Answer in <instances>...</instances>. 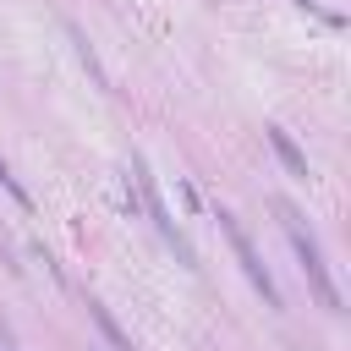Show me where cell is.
<instances>
[{"label": "cell", "instance_id": "obj_1", "mask_svg": "<svg viewBox=\"0 0 351 351\" xmlns=\"http://www.w3.org/2000/svg\"><path fill=\"white\" fill-rule=\"evenodd\" d=\"M274 214H280V225H285V236H291V247H296V258H302V274H307V285H313V296H318V307H329V313H340V291H335V280H329V263H324V247L313 241V230L302 225V214H296L291 203H274Z\"/></svg>", "mask_w": 351, "mask_h": 351}, {"label": "cell", "instance_id": "obj_2", "mask_svg": "<svg viewBox=\"0 0 351 351\" xmlns=\"http://www.w3.org/2000/svg\"><path fill=\"white\" fill-rule=\"evenodd\" d=\"M214 219H219V230L230 236V247H236V258H241V269H247V280L258 285V296H263V302H269V307L280 313V307H285V296H280V285H274V274H269V263L258 258V247H252V236L241 230V219H236L230 208H219Z\"/></svg>", "mask_w": 351, "mask_h": 351}, {"label": "cell", "instance_id": "obj_3", "mask_svg": "<svg viewBox=\"0 0 351 351\" xmlns=\"http://www.w3.org/2000/svg\"><path fill=\"white\" fill-rule=\"evenodd\" d=\"M269 148L280 154V165H285V170H291L296 181H307V154H302V148L291 143V132H285V126H269Z\"/></svg>", "mask_w": 351, "mask_h": 351}, {"label": "cell", "instance_id": "obj_4", "mask_svg": "<svg viewBox=\"0 0 351 351\" xmlns=\"http://www.w3.org/2000/svg\"><path fill=\"white\" fill-rule=\"evenodd\" d=\"M88 313H93V324H99V335L110 340V351H137V346H132V335H126V329H121V324L110 318V307H99V302H88Z\"/></svg>", "mask_w": 351, "mask_h": 351}, {"label": "cell", "instance_id": "obj_5", "mask_svg": "<svg viewBox=\"0 0 351 351\" xmlns=\"http://www.w3.org/2000/svg\"><path fill=\"white\" fill-rule=\"evenodd\" d=\"M0 351H16V340H11V329L0 324Z\"/></svg>", "mask_w": 351, "mask_h": 351}]
</instances>
